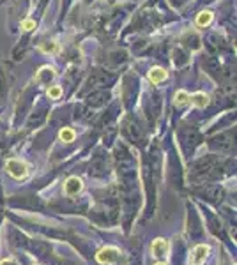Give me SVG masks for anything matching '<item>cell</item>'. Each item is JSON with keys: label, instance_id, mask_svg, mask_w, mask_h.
<instances>
[{"label": "cell", "instance_id": "1", "mask_svg": "<svg viewBox=\"0 0 237 265\" xmlns=\"http://www.w3.org/2000/svg\"><path fill=\"white\" fill-rule=\"evenodd\" d=\"M98 262L103 265H115L118 260H120V251L117 248H103L101 251L98 253Z\"/></svg>", "mask_w": 237, "mask_h": 265}, {"label": "cell", "instance_id": "2", "mask_svg": "<svg viewBox=\"0 0 237 265\" xmlns=\"http://www.w3.org/2000/svg\"><path fill=\"white\" fill-rule=\"evenodd\" d=\"M211 145L214 149L221 152H230L234 149V140H232V133H227V135H221V136H216V138L212 140Z\"/></svg>", "mask_w": 237, "mask_h": 265}, {"label": "cell", "instance_id": "3", "mask_svg": "<svg viewBox=\"0 0 237 265\" xmlns=\"http://www.w3.org/2000/svg\"><path fill=\"white\" fill-rule=\"evenodd\" d=\"M7 172L14 177V179H23L27 177V166L18 159H9L7 161Z\"/></svg>", "mask_w": 237, "mask_h": 265}, {"label": "cell", "instance_id": "4", "mask_svg": "<svg viewBox=\"0 0 237 265\" xmlns=\"http://www.w3.org/2000/svg\"><path fill=\"white\" fill-rule=\"evenodd\" d=\"M207 255H209V248L207 246H197L191 253V265H203L205 260H207Z\"/></svg>", "mask_w": 237, "mask_h": 265}, {"label": "cell", "instance_id": "5", "mask_svg": "<svg viewBox=\"0 0 237 265\" xmlns=\"http://www.w3.org/2000/svg\"><path fill=\"white\" fill-rule=\"evenodd\" d=\"M64 191H66L68 196L78 194L81 191V181L78 179V177H69L68 181H66V184H64Z\"/></svg>", "mask_w": 237, "mask_h": 265}, {"label": "cell", "instance_id": "6", "mask_svg": "<svg viewBox=\"0 0 237 265\" xmlns=\"http://www.w3.org/2000/svg\"><path fill=\"white\" fill-rule=\"evenodd\" d=\"M198 140H200V136H198V133H197V129H186L182 133V142H184L186 151L195 147L197 143H198Z\"/></svg>", "mask_w": 237, "mask_h": 265}, {"label": "cell", "instance_id": "7", "mask_svg": "<svg viewBox=\"0 0 237 265\" xmlns=\"http://www.w3.org/2000/svg\"><path fill=\"white\" fill-rule=\"evenodd\" d=\"M166 251H168V242L165 239H156L153 242V255L158 258L165 257Z\"/></svg>", "mask_w": 237, "mask_h": 265}, {"label": "cell", "instance_id": "8", "mask_svg": "<svg viewBox=\"0 0 237 265\" xmlns=\"http://www.w3.org/2000/svg\"><path fill=\"white\" fill-rule=\"evenodd\" d=\"M202 194L207 196V200H211V202H221L223 191H221L220 188H214V186H207V188L202 191Z\"/></svg>", "mask_w": 237, "mask_h": 265}, {"label": "cell", "instance_id": "9", "mask_svg": "<svg viewBox=\"0 0 237 265\" xmlns=\"http://www.w3.org/2000/svg\"><path fill=\"white\" fill-rule=\"evenodd\" d=\"M149 78H151L153 83H159V81H163L166 78V71L161 68H154L153 71L149 73Z\"/></svg>", "mask_w": 237, "mask_h": 265}, {"label": "cell", "instance_id": "10", "mask_svg": "<svg viewBox=\"0 0 237 265\" xmlns=\"http://www.w3.org/2000/svg\"><path fill=\"white\" fill-rule=\"evenodd\" d=\"M90 173H94V175H103V173H105V164H103L101 157H96V159L92 161V164H90Z\"/></svg>", "mask_w": 237, "mask_h": 265}, {"label": "cell", "instance_id": "11", "mask_svg": "<svg viewBox=\"0 0 237 265\" xmlns=\"http://www.w3.org/2000/svg\"><path fill=\"white\" fill-rule=\"evenodd\" d=\"M75 136H77V133L71 129V127H64L62 131H60V140L62 142H75Z\"/></svg>", "mask_w": 237, "mask_h": 265}, {"label": "cell", "instance_id": "12", "mask_svg": "<svg viewBox=\"0 0 237 265\" xmlns=\"http://www.w3.org/2000/svg\"><path fill=\"white\" fill-rule=\"evenodd\" d=\"M211 20H212V13H209V11H203V13H200L198 18H197V25L205 27V25H209V23H211Z\"/></svg>", "mask_w": 237, "mask_h": 265}, {"label": "cell", "instance_id": "13", "mask_svg": "<svg viewBox=\"0 0 237 265\" xmlns=\"http://www.w3.org/2000/svg\"><path fill=\"white\" fill-rule=\"evenodd\" d=\"M106 94L103 92V94H94V96H90V99H89V105H92V106H101L103 103H105V99H106Z\"/></svg>", "mask_w": 237, "mask_h": 265}, {"label": "cell", "instance_id": "14", "mask_svg": "<svg viewBox=\"0 0 237 265\" xmlns=\"http://www.w3.org/2000/svg\"><path fill=\"white\" fill-rule=\"evenodd\" d=\"M188 101H190V96H188V92H184V90H179L177 96H175V105L184 106Z\"/></svg>", "mask_w": 237, "mask_h": 265}, {"label": "cell", "instance_id": "15", "mask_svg": "<svg viewBox=\"0 0 237 265\" xmlns=\"http://www.w3.org/2000/svg\"><path fill=\"white\" fill-rule=\"evenodd\" d=\"M190 99L195 106H205V105H207V97L203 96V94H197V96L190 97Z\"/></svg>", "mask_w": 237, "mask_h": 265}, {"label": "cell", "instance_id": "16", "mask_svg": "<svg viewBox=\"0 0 237 265\" xmlns=\"http://www.w3.org/2000/svg\"><path fill=\"white\" fill-rule=\"evenodd\" d=\"M48 96H50V99H59V97L62 96V88H60L59 85L48 88Z\"/></svg>", "mask_w": 237, "mask_h": 265}, {"label": "cell", "instance_id": "17", "mask_svg": "<svg viewBox=\"0 0 237 265\" xmlns=\"http://www.w3.org/2000/svg\"><path fill=\"white\" fill-rule=\"evenodd\" d=\"M51 78H53V73H51V69L44 68L41 73H39V80H42V81H50Z\"/></svg>", "mask_w": 237, "mask_h": 265}, {"label": "cell", "instance_id": "18", "mask_svg": "<svg viewBox=\"0 0 237 265\" xmlns=\"http://www.w3.org/2000/svg\"><path fill=\"white\" fill-rule=\"evenodd\" d=\"M34 27H36V23L32 20H25L23 23H21V29L23 30H32Z\"/></svg>", "mask_w": 237, "mask_h": 265}, {"label": "cell", "instance_id": "19", "mask_svg": "<svg viewBox=\"0 0 237 265\" xmlns=\"http://www.w3.org/2000/svg\"><path fill=\"white\" fill-rule=\"evenodd\" d=\"M53 265H73L71 262H68V260H55L53 262Z\"/></svg>", "mask_w": 237, "mask_h": 265}, {"label": "cell", "instance_id": "20", "mask_svg": "<svg viewBox=\"0 0 237 265\" xmlns=\"http://www.w3.org/2000/svg\"><path fill=\"white\" fill-rule=\"evenodd\" d=\"M0 265H18L14 260H4V262H0Z\"/></svg>", "mask_w": 237, "mask_h": 265}, {"label": "cell", "instance_id": "21", "mask_svg": "<svg viewBox=\"0 0 237 265\" xmlns=\"http://www.w3.org/2000/svg\"><path fill=\"white\" fill-rule=\"evenodd\" d=\"M156 265H166V264H161V262H159V264H156Z\"/></svg>", "mask_w": 237, "mask_h": 265}]
</instances>
